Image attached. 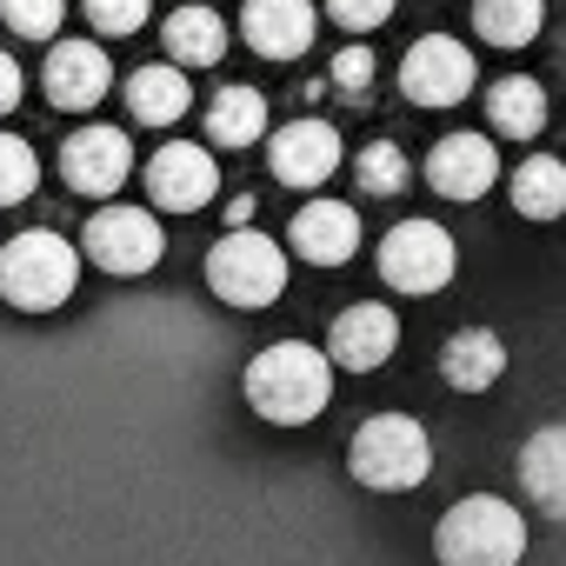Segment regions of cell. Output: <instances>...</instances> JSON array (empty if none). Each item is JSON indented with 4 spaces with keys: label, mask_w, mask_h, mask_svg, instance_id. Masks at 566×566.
<instances>
[{
    "label": "cell",
    "mask_w": 566,
    "mask_h": 566,
    "mask_svg": "<svg viewBox=\"0 0 566 566\" xmlns=\"http://www.w3.org/2000/svg\"><path fill=\"white\" fill-rule=\"evenodd\" d=\"M433 553H440V566H520V553H526V520H520L500 493H473V500H460V506L440 520Z\"/></svg>",
    "instance_id": "3957f363"
},
{
    "label": "cell",
    "mask_w": 566,
    "mask_h": 566,
    "mask_svg": "<svg viewBox=\"0 0 566 566\" xmlns=\"http://www.w3.org/2000/svg\"><path fill=\"white\" fill-rule=\"evenodd\" d=\"M247 407L273 427H301L314 420L327 400H334V360L321 347H301V340H273L247 360Z\"/></svg>",
    "instance_id": "6da1fadb"
},
{
    "label": "cell",
    "mask_w": 566,
    "mask_h": 566,
    "mask_svg": "<svg viewBox=\"0 0 566 566\" xmlns=\"http://www.w3.org/2000/svg\"><path fill=\"white\" fill-rule=\"evenodd\" d=\"M41 87H48V101H54L61 114H87L94 101H107L114 61H107L94 41H61V48L48 54V67H41Z\"/></svg>",
    "instance_id": "30bf717a"
},
{
    "label": "cell",
    "mask_w": 566,
    "mask_h": 566,
    "mask_svg": "<svg viewBox=\"0 0 566 566\" xmlns=\"http://www.w3.org/2000/svg\"><path fill=\"white\" fill-rule=\"evenodd\" d=\"M400 347V321H394V307H347L340 321H334V334H327V360L334 367H347V374H374V367H387V354Z\"/></svg>",
    "instance_id": "5bb4252c"
},
{
    "label": "cell",
    "mask_w": 566,
    "mask_h": 566,
    "mask_svg": "<svg viewBox=\"0 0 566 566\" xmlns=\"http://www.w3.org/2000/svg\"><path fill=\"white\" fill-rule=\"evenodd\" d=\"M247 48L266 61H301L314 48V0H247Z\"/></svg>",
    "instance_id": "9a60e30c"
},
{
    "label": "cell",
    "mask_w": 566,
    "mask_h": 566,
    "mask_svg": "<svg viewBox=\"0 0 566 566\" xmlns=\"http://www.w3.org/2000/svg\"><path fill=\"white\" fill-rule=\"evenodd\" d=\"M520 480H526V493L539 500V513H566V433H559V427H539V433L526 440Z\"/></svg>",
    "instance_id": "ffe728a7"
},
{
    "label": "cell",
    "mask_w": 566,
    "mask_h": 566,
    "mask_svg": "<svg viewBox=\"0 0 566 566\" xmlns=\"http://www.w3.org/2000/svg\"><path fill=\"white\" fill-rule=\"evenodd\" d=\"M473 54L453 41V34H427V41H413L407 48V61H400V87H407V101L413 107H460L467 94H473Z\"/></svg>",
    "instance_id": "52a82bcc"
},
{
    "label": "cell",
    "mask_w": 566,
    "mask_h": 566,
    "mask_svg": "<svg viewBox=\"0 0 566 566\" xmlns=\"http://www.w3.org/2000/svg\"><path fill=\"white\" fill-rule=\"evenodd\" d=\"M460 253H453V233L440 220H400L387 240H380V280L400 294H440L453 280Z\"/></svg>",
    "instance_id": "8992f818"
},
{
    "label": "cell",
    "mask_w": 566,
    "mask_h": 566,
    "mask_svg": "<svg viewBox=\"0 0 566 566\" xmlns=\"http://www.w3.org/2000/svg\"><path fill=\"white\" fill-rule=\"evenodd\" d=\"M160 34H167L174 67H213V61L227 54V21H220L213 8H180Z\"/></svg>",
    "instance_id": "44dd1931"
},
{
    "label": "cell",
    "mask_w": 566,
    "mask_h": 566,
    "mask_svg": "<svg viewBox=\"0 0 566 566\" xmlns=\"http://www.w3.org/2000/svg\"><path fill=\"white\" fill-rule=\"evenodd\" d=\"M354 480L374 486V493H407L433 473V440L420 420L407 413H374L360 433H354V453H347Z\"/></svg>",
    "instance_id": "277c9868"
},
{
    "label": "cell",
    "mask_w": 566,
    "mask_h": 566,
    "mask_svg": "<svg viewBox=\"0 0 566 566\" xmlns=\"http://www.w3.org/2000/svg\"><path fill=\"white\" fill-rule=\"evenodd\" d=\"M87 260L94 266H107V273H147L160 253H167V233H160V220L154 213H140V207H101L94 220H87Z\"/></svg>",
    "instance_id": "ba28073f"
},
{
    "label": "cell",
    "mask_w": 566,
    "mask_h": 566,
    "mask_svg": "<svg viewBox=\"0 0 566 566\" xmlns=\"http://www.w3.org/2000/svg\"><path fill=\"white\" fill-rule=\"evenodd\" d=\"M187 101H193V81L180 67H140L127 81V107H134L140 127H174L187 114Z\"/></svg>",
    "instance_id": "ac0fdd59"
},
{
    "label": "cell",
    "mask_w": 566,
    "mask_h": 566,
    "mask_svg": "<svg viewBox=\"0 0 566 566\" xmlns=\"http://www.w3.org/2000/svg\"><path fill=\"white\" fill-rule=\"evenodd\" d=\"M41 187V160L21 134H0V207H21Z\"/></svg>",
    "instance_id": "484cf974"
},
{
    "label": "cell",
    "mask_w": 566,
    "mask_h": 566,
    "mask_svg": "<svg viewBox=\"0 0 566 566\" xmlns=\"http://www.w3.org/2000/svg\"><path fill=\"white\" fill-rule=\"evenodd\" d=\"M266 160H273V180H280V187H321V180H334V167H340V134H334L327 120H294V127L273 134Z\"/></svg>",
    "instance_id": "4fadbf2b"
},
{
    "label": "cell",
    "mask_w": 566,
    "mask_h": 566,
    "mask_svg": "<svg viewBox=\"0 0 566 566\" xmlns=\"http://www.w3.org/2000/svg\"><path fill=\"white\" fill-rule=\"evenodd\" d=\"M207 287L227 307H273L280 294H287V253H280L266 233H253V220H247L227 240H213V253H207Z\"/></svg>",
    "instance_id": "5b68a950"
},
{
    "label": "cell",
    "mask_w": 566,
    "mask_h": 566,
    "mask_svg": "<svg viewBox=\"0 0 566 566\" xmlns=\"http://www.w3.org/2000/svg\"><path fill=\"white\" fill-rule=\"evenodd\" d=\"M87 21L101 34H140L147 28V0H87Z\"/></svg>",
    "instance_id": "83f0119b"
},
{
    "label": "cell",
    "mask_w": 566,
    "mask_h": 566,
    "mask_svg": "<svg viewBox=\"0 0 566 566\" xmlns=\"http://www.w3.org/2000/svg\"><path fill=\"white\" fill-rule=\"evenodd\" d=\"M0 21L21 41H54L61 21H67V0H0Z\"/></svg>",
    "instance_id": "4316f807"
},
{
    "label": "cell",
    "mask_w": 566,
    "mask_h": 566,
    "mask_svg": "<svg viewBox=\"0 0 566 566\" xmlns=\"http://www.w3.org/2000/svg\"><path fill=\"white\" fill-rule=\"evenodd\" d=\"M334 81H340V87H347V94H367V81H374V54H367V48H354V41H347V48H340V54H334Z\"/></svg>",
    "instance_id": "f546056e"
},
{
    "label": "cell",
    "mask_w": 566,
    "mask_h": 566,
    "mask_svg": "<svg viewBox=\"0 0 566 566\" xmlns=\"http://www.w3.org/2000/svg\"><path fill=\"white\" fill-rule=\"evenodd\" d=\"M74 280H81V253L48 227L14 233L0 247V294H8V307H21V314H54L74 294Z\"/></svg>",
    "instance_id": "7a4b0ae2"
},
{
    "label": "cell",
    "mask_w": 566,
    "mask_h": 566,
    "mask_svg": "<svg viewBox=\"0 0 566 566\" xmlns=\"http://www.w3.org/2000/svg\"><path fill=\"white\" fill-rule=\"evenodd\" d=\"M287 240H294L301 260H314V266H340V260H354V247H360V213H354L347 200H307V207L294 213Z\"/></svg>",
    "instance_id": "2e32d148"
},
{
    "label": "cell",
    "mask_w": 566,
    "mask_h": 566,
    "mask_svg": "<svg viewBox=\"0 0 566 566\" xmlns=\"http://www.w3.org/2000/svg\"><path fill=\"white\" fill-rule=\"evenodd\" d=\"M61 174H67V187L74 193H114L127 174H134V147H127V134L120 127H81V134H67V147H61Z\"/></svg>",
    "instance_id": "8fae6325"
},
{
    "label": "cell",
    "mask_w": 566,
    "mask_h": 566,
    "mask_svg": "<svg viewBox=\"0 0 566 566\" xmlns=\"http://www.w3.org/2000/svg\"><path fill=\"white\" fill-rule=\"evenodd\" d=\"M513 207H520L526 220H559V213H566V167L546 160V154H533V160L513 174Z\"/></svg>",
    "instance_id": "cb8c5ba5"
},
{
    "label": "cell",
    "mask_w": 566,
    "mask_h": 566,
    "mask_svg": "<svg viewBox=\"0 0 566 566\" xmlns=\"http://www.w3.org/2000/svg\"><path fill=\"white\" fill-rule=\"evenodd\" d=\"M407 154L394 147V140H374V147H360V160H354V180L374 193V200H394L400 187H407Z\"/></svg>",
    "instance_id": "d4e9b609"
},
{
    "label": "cell",
    "mask_w": 566,
    "mask_h": 566,
    "mask_svg": "<svg viewBox=\"0 0 566 566\" xmlns=\"http://www.w3.org/2000/svg\"><path fill=\"white\" fill-rule=\"evenodd\" d=\"M493 180H500V154H493L486 134H447L427 154V187L440 200H480Z\"/></svg>",
    "instance_id": "7c38bea8"
},
{
    "label": "cell",
    "mask_w": 566,
    "mask_h": 566,
    "mask_svg": "<svg viewBox=\"0 0 566 566\" xmlns=\"http://www.w3.org/2000/svg\"><path fill=\"white\" fill-rule=\"evenodd\" d=\"M486 120H493V134H513V140H533L539 127H546V94H539V81H500L493 94H486Z\"/></svg>",
    "instance_id": "7402d4cb"
},
{
    "label": "cell",
    "mask_w": 566,
    "mask_h": 566,
    "mask_svg": "<svg viewBox=\"0 0 566 566\" xmlns=\"http://www.w3.org/2000/svg\"><path fill=\"white\" fill-rule=\"evenodd\" d=\"M14 107H21V61L0 54V114H14Z\"/></svg>",
    "instance_id": "4dcf8cb0"
},
{
    "label": "cell",
    "mask_w": 566,
    "mask_h": 566,
    "mask_svg": "<svg viewBox=\"0 0 566 566\" xmlns=\"http://www.w3.org/2000/svg\"><path fill=\"white\" fill-rule=\"evenodd\" d=\"M327 14H334V28H347V34H367V28H380V21L394 14V0H327Z\"/></svg>",
    "instance_id": "f1b7e54d"
},
{
    "label": "cell",
    "mask_w": 566,
    "mask_h": 566,
    "mask_svg": "<svg viewBox=\"0 0 566 566\" xmlns=\"http://www.w3.org/2000/svg\"><path fill=\"white\" fill-rule=\"evenodd\" d=\"M213 187H220V167H213V154L193 147V140H167V147L147 160V193H154V207H167V213L207 207Z\"/></svg>",
    "instance_id": "9c48e42d"
},
{
    "label": "cell",
    "mask_w": 566,
    "mask_h": 566,
    "mask_svg": "<svg viewBox=\"0 0 566 566\" xmlns=\"http://www.w3.org/2000/svg\"><path fill=\"white\" fill-rule=\"evenodd\" d=\"M546 21V0H473V28L493 48H526Z\"/></svg>",
    "instance_id": "603a6c76"
},
{
    "label": "cell",
    "mask_w": 566,
    "mask_h": 566,
    "mask_svg": "<svg viewBox=\"0 0 566 566\" xmlns=\"http://www.w3.org/2000/svg\"><path fill=\"white\" fill-rule=\"evenodd\" d=\"M207 134H213V147H253L266 134V94L260 87H220L207 101Z\"/></svg>",
    "instance_id": "d6986e66"
},
{
    "label": "cell",
    "mask_w": 566,
    "mask_h": 566,
    "mask_svg": "<svg viewBox=\"0 0 566 566\" xmlns=\"http://www.w3.org/2000/svg\"><path fill=\"white\" fill-rule=\"evenodd\" d=\"M440 374H447V387H460V394H486V387L506 374V347H500V334H493V327H467V334H453L447 354H440Z\"/></svg>",
    "instance_id": "e0dca14e"
}]
</instances>
